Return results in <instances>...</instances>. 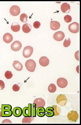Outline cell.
Wrapping results in <instances>:
<instances>
[{
  "mask_svg": "<svg viewBox=\"0 0 81 125\" xmlns=\"http://www.w3.org/2000/svg\"><path fill=\"white\" fill-rule=\"evenodd\" d=\"M5 75L7 79H10L12 78L13 75L11 72L9 71H7L5 73Z\"/></svg>",
  "mask_w": 81,
  "mask_h": 125,
  "instance_id": "4316f807",
  "label": "cell"
},
{
  "mask_svg": "<svg viewBox=\"0 0 81 125\" xmlns=\"http://www.w3.org/2000/svg\"><path fill=\"white\" fill-rule=\"evenodd\" d=\"M54 39L58 41H61L65 38V34L62 31H58L55 33L53 36Z\"/></svg>",
  "mask_w": 81,
  "mask_h": 125,
  "instance_id": "8fae6325",
  "label": "cell"
},
{
  "mask_svg": "<svg viewBox=\"0 0 81 125\" xmlns=\"http://www.w3.org/2000/svg\"><path fill=\"white\" fill-rule=\"evenodd\" d=\"M31 26L29 23H26L23 25L22 27V30L25 33H29L31 31Z\"/></svg>",
  "mask_w": 81,
  "mask_h": 125,
  "instance_id": "44dd1931",
  "label": "cell"
},
{
  "mask_svg": "<svg viewBox=\"0 0 81 125\" xmlns=\"http://www.w3.org/2000/svg\"><path fill=\"white\" fill-rule=\"evenodd\" d=\"M12 107L10 104H2V109L11 110Z\"/></svg>",
  "mask_w": 81,
  "mask_h": 125,
  "instance_id": "f1b7e54d",
  "label": "cell"
},
{
  "mask_svg": "<svg viewBox=\"0 0 81 125\" xmlns=\"http://www.w3.org/2000/svg\"><path fill=\"white\" fill-rule=\"evenodd\" d=\"M28 16L25 13H22L20 16V20L23 23L27 22Z\"/></svg>",
  "mask_w": 81,
  "mask_h": 125,
  "instance_id": "484cf974",
  "label": "cell"
},
{
  "mask_svg": "<svg viewBox=\"0 0 81 125\" xmlns=\"http://www.w3.org/2000/svg\"><path fill=\"white\" fill-rule=\"evenodd\" d=\"M5 84L3 81L0 80V90H2L5 88Z\"/></svg>",
  "mask_w": 81,
  "mask_h": 125,
  "instance_id": "d6a6232c",
  "label": "cell"
},
{
  "mask_svg": "<svg viewBox=\"0 0 81 125\" xmlns=\"http://www.w3.org/2000/svg\"><path fill=\"white\" fill-rule=\"evenodd\" d=\"M34 120V118L32 117H26L23 118L22 120V123H30Z\"/></svg>",
  "mask_w": 81,
  "mask_h": 125,
  "instance_id": "d4e9b609",
  "label": "cell"
},
{
  "mask_svg": "<svg viewBox=\"0 0 81 125\" xmlns=\"http://www.w3.org/2000/svg\"><path fill=\"white\" fill-rule=\"evenodd\" d=\"M67 117L70 121L76 122L79 118V115L76 111H71L67 114Z\"/></svg>",
  "mask_w": 81,
  "mask_h": 125,
  "instance_id": "3957f363",
  "label": "cell"
},
{
  "mask_svg": "<svg viewBox=\"0 0 81 125\" xmlns=\"http://www.w3.org/2000/svg\"><path fill=\"white\" fill-rule=\"evenodd\" d=\"M40 25H41V24H40V22L38 21H36L33 23L34 27L36 29H38L39 27H40Z\"/></svg>",
  "mask_w": 81,
  "mask_h": 125,
  "instance_id": "4dcf8cb0",
  "label": "cell"
},
{
  "mask_svg": "<svg viewBox=\"0 0 81 125\" xmlns=\"http://www.w3.org/2000/svg\"><path fill=\"white\" fill-rule=\"evenodd\" d=\"M64 20L65 22L66 23H70L72 20V18L71 16L67 15L64 17Z\"/></svg>",
  "mask_w": 81,
  "mask_h": 125,
  "instance_id": "f546056e",
  "label": "cell"
},
{
  "mask_svg": "<svg viewBox=\"0 0 81 125\" xmlns=\"http://www.w3.org/2000/svg\"><path fill=\"white\" fill-rule=\"evenodd\" d=\"M61 9L63 13H69L70 11V6L69 4L65 2L62 4Z\"/></svg>",
  "mask_w": 81,
  "mask_h": 125,
  "instance_id": "9a60e30c",
  "label": "cell"
},
{
  "mask_svg": "<svg viewBox=\"0 0 81 125\" xmlns=\"http://www.w3.org/2000/svg\"><path fill=\"white\" fill-rule=\"evenodd\" d=\"M48 91L50 93H55L56 91V87L55 84L51 83L49 85L48 87Z\"/></svg>",
  "mask_w": 81,
  "mask_h": 125,
  "instance_id": "cb8c5ba5",
  "label": "cell"
},
{
  "mask_svg": "<svg viewBox=\"0 0 81 125\" xmlns=\"http://www.w3.org/2000/svg\"><path fill=\"white\" fill-rule=\"evenodd\" d=\"M67 81L64 78H59L57 80L58 86L60 88H65L67 86Z\"/></svg>",
  "mask_w": 81,
  "mask_h": 125,
  "instance_id": "9c48e42d",
  "label": "cell"
},
{
  "mask_svg": "<svg viewBox=\"0 0 81 125\" xmlns=\"http://www.w3.org/2000/svg\"><path fill=\"white\" fill-rule=\"evenodd\" d=\"M2 123H12V122L9 119H6L2 121Z\"/></svg>",
  "mask_w": 81,
  "mask_h": 125,
  "instance_id": "d590c367",
  "label": "cell"
},
{
  "mask_svg": "<svg viewBox=\"0 0 81 125\" xmlns=\"http://www.w3.org/2000/svg\"><path fill=\"white\" fill-rule=\"evenodd\" d=\"M20 88L17 84H14L13 86V90L15 92H18Z\"/></svg>",
  "mask_w": 81,
  "mask_h": 125,
  "instance_id": "1f68e13d",
  "label": "cell"
},
{
  "mask_svg": "<svg viewBox=\"0 0 81 125\" xmlns=\"http://www.w3.org/2000/svg\"><path fill=\"white\" fill-rule=\"evenodd\" d=\"M2 117H10L13 115V111L11 110H5L2 109Z\"/></svg>",
  "mask_w": 81,
  "mask_h": 125,
  "instance_id": "d6986e66",
  "label": "cell"
},
{
  "mask_svg": "<svg viewBox=\"0 0 81 125\" xmlns=\"http://www.w3.org/2000/svg\"><path fill=\"white\" fill-rule=\"evenodd\" d=\"M46 110L44 108V107H40L38 108L37 109V114L38 117H43L45 115Z\"/></svg>",
  "mask_w": 81,
  "mask_h": 125,
  "instance_id": "ac0fdd59",
  "label": "cell"
},
{
  "mask_svg": "<svg viewBox=\"0 0 81 125\" xmlns=\"http://www.w3.org/2000/svg\"><path fill=\"white\" fill-rule=\"evenodd\" d=\"M46 112H47V114H45V115L47 117H51L54 116V109L52 107H48L46 109Z\"/></svg>",
  "mask_w": 81,
  "mask_h": 125,
  "instance_id": "ffe728a7",
  "label": "cell"
},
{
  "mask_svg": "<svg viewBox=\"0 0 81 125\" xmlns=\"http://www.w3.org/2000/svg\"><path fill=\"white\" fill-rule=\"evenodd\" d=\"M22 44L19 41H15L11 45V49L14 51H19L22 48Z\"/></svg>",
  "mask_w": 81,
  "mask_h": 125,
  "instance_id": "30bf717a",
  "label": "cell"
},
{
  "mask_svg": "<svg viewBox=\"0 0 81 125\" xmlns=\"http://www.w3.org/2000/svg\"><path fill=\"white\" fill-rule=\"evenodd\" d=\"M32 106L33 107H36V108L40 107H44L45 106V101L41 98H37L34 101Z\"/></svg>",
  "mask_w": 81,
  "mask_h": 125,
  "instance_id": "52a82bcc",
  "label": "cell"
},
{
  "mask_svg": "<svg viewBox=\"0 0 81 125\" xmlns=\"http://www.w3.org/2000/svg\"><path fill=\"white\" fill-rule=\"evenodd\" d=\"M52 107L54 109V116H57L59 115L61 112V110L60 107L56 105H54Z\"/></svg>",
  "mask_w": 81,
  "mask_h": 125,
  "instance_id": "603a6c76",
  "label": "cell"
},
{
  "mask_svg": "<svg viewBox=\"0 0 81 125\" xmlns=\"http://www.w3.org/2000/svg\"><path fill=\"white\" fill-rule=\"evenodd\" d=\"M25 67L29 72H33L35 70L36 63L32 59H29L25 63Z\"/></svg>",
  "mask_w": 81,
  "mask_h": 125,
  "instance_id": "6da1fadb",
  "label": "cell"
},
{
  "mask_svg": "<svg viewBox=\"0 0 81 125\" xmlns=\"http://www.w3.org/2000/svg\"><path fill=\"white\" fill-rule=\"evenodd\" d=\"M13 65L14 68L18 71H21L23 68V65L18 61H14L13 62Z\"/></svg>",
  "mask_w": 81,
  "mask_h": 125,
  "instance_id": "2e32d148",
  "label": "cell"
},
{
  "mask_svg": "<svg viewBox=\"0 0 81 125\" xmlns=\"http://www.w3.org/2000/svg\"><path fill=\"white\" fill-rule=\"evenodd\" d=\"M22 114L24 117H32V104H28V107H25L22 110Z\"/></svg>",
  "mask_w": 81,
  "mask_h": 125,
  "instance_id": "277c9868",
  "label": "cell"
},
{
  "mask_svg": "<svg viewBox=\"0 0 81 125\" xmlns=\"http://www.w3.org/2000/svg\"><path fill=\"white\" fill-rule=\"evenodd\" d=\"M70 44H71V41H70V38H69L68 39H66L65 40L64 42L63 45L65 47H67L70 46Z\"/></svg>",
  "mask_w": 81,
  "mask_h": 125,
  "instance_id": "83f0119b",
  "label": "cell"
},
{
  "mask_svg": "<svg viewBox=\"0 0 81 125\" xmlns=\"http://www.w3.org/2000/svg\"><path fill=\"white\" fill-rule=\"evenodd\" d=\"M33 52V48L31 46H27L24 47L23 51V56L26 58L30 57Z\"/></svg>",
  "mask_w": 81,
  "mask_h": 125,
  "instance_id": "8992f818",
  "label": "cell"
},
{
  "mask_svg": "<svg viewBox=\"0 0 81 125\" xmlns=\"http://www.w3.org/2000/svg\"><path fill=\"white\" fill-rule=\"evenodd\" d=\"M13 114L15 117H21L22 114V110L20 107H16L13 109Z\"/></svg>",
  "mask_w": 81,
  "mask_h": 125,
  "instance_id": "4fadbf2b",
  "label": "cell"
},
{
  "mask_svg": "<svg viewBox=\"0 0 81 125\" xmlns=\"http://www.w3.org/2000/svg\"><path fill=\"white\" fill-rule=\"evenodd\" d=\"M67 101V98L64 94H59L56 98V103L62 107H64L66 105Z\"/></svg>",
  "mask_w": 81,
  "mask_h": 125,
  "instance_id": "7a4b0ae2",
  "label": "cell"
},
{
  "mask_svg": "<svg viewBox=\"0 0 81 125\" xmlns=\"http://www.w3.org/2000/svg\"><path fill=\"white\" fill-rule=\"evenodd\" d=\"M2 108H0V117H2Z\"/></svg>",
  "mask_w": 81,
  "mask_h": 125,
  "instance_id": "8d00e7d4",
  "label": "cell"
},
{
  "mask_svg": "<svg viewBox=\"0 0 81 125\" xmlns=\"http://www.w3.org/2000/svg\"><path fill=\"white\" fill-rule=\"evenodd\" d=\"M21 12V9L20 7L17 5L12 6L10 9V13L12 15L16 16L18 15Z\"/></svg>",
  "mask_w": 81,
  "mask_h": 125,
  "instance_id": "ba28073f",
  "label": "cell"
},
{
  "mask_svg": "<svg viewBox=\"0 0 81 125\" xmlns=\"http://www.w3.org/2000/svg\"><path fill=\"white\" fill-rule=\"evenodd\" d=\"M79 51H78L75 52V59L78 61H79Z\"/></svg>",
  "mask_w": 81,
  "mask_h": 125,
  "instance_id": "e575fe53",
  "label": "cell"
},
{
  "mask_svg": "<svg viewBox=\"0 0 81 125\" xmlns=\"http://www.w3.org/2000/svg\"><path fill=\"white\" fill-rule=\"evenodd\" d=\"M60 24L59 22L57 21H51L50 28L53 30H56L59 29Z\"/></svg>",
  "mask_w": 81,
  "mask_h": 125,
  "instance_id": "e0dca14e",
  "label": "cell"
},
{
  "mask_svg": "<svg viewBox=\"0 0 81 125\" xmlns=\"http://www.w3.org/2000/svg\"><path fill=\"white\" fill-rule=\"evenodd\" d=\"M50 61L47 57L45 56L41 57L39 60V63L41 66L46 67L49 65Z\"/></svg>",
  "mask_w": 81,
  "mask_h": 125,
  "instance_id": "7c38bea8",
  "label": "cell"
},
{
  "mask_svg": "<svg viewBox=\"0 0 81 125\" xmlns=\"http://www.w3.org/2000/svg\"><path fill=\"white\" fill-rule=\"evenodd\" d=\"M69 30L72 33H77L79 31V24L76 22H74L69 26Z\"/></svg>",
  "mask_w": 81,
  "mask_h": 125,
  "instance_id": "5b68a950",
  "label": "cell"
},
{
  "mask_svg": "<svg viewBox=\"0 0 81 125\" xmlns=\"http://www.w3.org/2000/svg\"><path fill=\"white\" fill-rule=\"evenodd\" d=\"M3 40L5 43L7 44L10 43L13 41V36L9 33H7L4 35Z\"/></svg>",
  "mask_w": 81,
  "mask_h": 125,
  "instance_id": "5bb4252c",
  "label": "cell"
},
{
  "mask_svg": "<svg viewBox=\"0 0 81 125\" xmlns=\"http://www.w3.org/2000/svg\"><path fill=\"white\" fill-rule=\"evenodd\" d=\"M37 115V110H36V107H33L32 109V117H36Z\"/></svg>",
  "mask_w": 81,
  "mask_h": 125,
  "instance_id": "836d02e7",
  "label": "cell"
},
{
  "mask_svg": "<svg viewBox=\"0 0 81 125\" xmlns=\"http://www.w3.org/2000/svg\"><path fill=\"white\" fill-rule=\"evenodd\" d=\"M11 28L13 31L17 32L20 30V26L19 23L16 22H14L12 24Z\"/></svg>",
  "mask_w": 81,
  "mask_h": 125,
  "instance_id": "7402d4cb",
  "label": "cell"
}]
</instances>
